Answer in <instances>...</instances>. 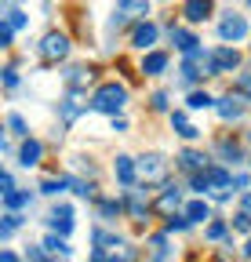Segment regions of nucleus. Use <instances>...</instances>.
<instances>
[{"label": "nucleus", "mask_w": 251, "mask_h": 262, "mask_svg": "<svg viewBox=\"0 0 251 262\" xmlns=\"http://www.w3.org/2000/svg\"><path fill=\"white\" fill-rule=\"evenodd\" d=\"M87 106L102 113V117H124V106H128V84H120V80H102L95 91H91L87 98Z\"/></svg>", "instance_id": "obj_1"}, {"label": "nucleus", "mask_w": 251, "mask_h": 262, "mask_svg": "<svg viewBox=\"0 0 251 262\" xmlns=\"http://www.w3.org/2000/svg\"><path fill=\"white\" fill-rule=\"evenodd\" d=\"M171 160L164 157V153H142L139 157V182L146 186V189H153V186H168L171 179Z\"/></svg>", "instance_id": "obj_2"}, {"label": "nucleus", "mask_w": 251, "mask_h": 262, "mask_svg": "<svg viewBox=\"0 0 251 262\" xmlns=\"http://www.w3.org/2000/svg\"><path fill=\"white\" fill-rule=\"evenodd\" d=\"M70 51H73V40H70V33H62V29H48L44 37L37 40V58L48 62V66L66 62Z\"/></svg>", "instance_id": "obj_3"}, {"label": "nucleus", "mask_w": 251, "mask_h": 262, "mask_svg": "<svg viewBox=\"0 0 251 262\" xmlns=\"http://www.w3.org/2000/svg\"><path fill=\"white\" fill-rule=\"evenodd\" d=\"M215 113H218V120H226V124H233V120H244V117L251 113V98L230 88L226 95H218V102H215Z\"/></svg>", "instance_id": "obj_4"}, {"label": "nucleus", "mask_w": 251, "mask_h": 262, "mask_svg": "<svg viewBox=\"0 0 251 262\" xmlns=\"http://www.w3.org/2000/svg\"><path fill=\"white\" fill-rule=\"evenodd\" d=\"M247 33H251V26H247V15H240V11H226L222 18H218V40L222 44H240V40H247Z\"/></svg>", "instance_id": "obj_5"}, {"label": "nucleus", "mask_w": 251, "mask_h": 262, "mask_svg": "<svg viewBox=\"0 0 251 262\" xmlns=\"http://www.w3.org/2000/svg\"><path fill=\"white\" fill-rule=\"evenodd\" d=\"M186 204H190V201H186L182 186H178V182H168L161 193H156L153 211H156V215H164V219H171V215H178V208H186Z\"/></svg>", "instance_id": "obj_6"}, {"label": "nucleus", "mask_w": 251, "mask_h": 262, "mask_svg": "<svg viewBox=\"0 0 251 262\" xmlns=\"http://www.w3.org/2000/svg\"><path fill=\"white\" fill-rule=\"evenodd\" d=\"M156 40H161V26H156L153 18H139L131 26V48L135 51L149 55V51H156Z\"/></svg>", "instance_id": "obj_7"}, {"label": "nucleus", "mask_w": 251, "mask_h": 262, "mask_svg": "<svg viewBox=\"0 0 251 262\" xmlns=\"http://www.w3.org/2000/svg\"><path fill=\"white\" fill-rule=\"evenodd\" d=\"M215 160L218 164H226V168H240L244 160H251L247 153H244V146H240V139H230V135H218L215 139Z\"/></svg>", "instance_id": "obj_8"}, {"label": "nucleus", "mask_w": 251, "mask_h": 262, "mask_svg": "<svg viewBox=\"0 0 251 262\" xmlns=\"http://www.w3.org/2000/svg\"><path fill=\"white\" fill-rule=\"evenodd\" d=\"M237 66H240V51L237 48H230V44H215L211 48V73L215 77H226V73L237 77Z\"/></svg>", "instance_id": "obj_9"}, {"label": "nucleus", "mask_w": 251, "mask_h": 262, "mask_svg": "<svg viewBox=\"0 0 251 262\" xmlns=\"http://www.w3.org/2000/svg\"><path fill=\"white\" fill-rule=\"evenodd\" d=\"M113 179H117L124 189H135V186H139V157L117 153V157H113Z\"/></svg>", "instance_id": "obj_10"}, {"label": "nucleus", "mask_w": 251, "mask_h": 262, "mask_svg": "<svg viewBox=\"0 0 251 262\" xmlns=\"http://www.w3.org/2000/svg\"><path fill=\"white\" fill-rule=\"evenodd\" d=\"M168 40H171L175 51H182V58H186V55H193V51H200V37H197L193 29H182L175 18L168 22Z\"/></svg>", "instance_id": "obj_11"}, {"label": "nucleus", "mask_w": 251, "mask_h": 262, "mask_svg": "<svg viewBox=\"0 0 251 262\" xmlns=\"http://www.w3.org/2000/svg\"><path fill=\"white\" fill-rule=\"evenodd\" d=\"M95 80V66L91 62H77V66H66V73H62V84H66V91H87V84Z\"/></svg>", "instance_id": "obj_12"}, {"label": "nucleus", "mask_w": 251, "mask_h": 262, "mask_svg": "<svg viewBox=\"0 0 251 262\" xmlns=\"http://www.w3.org/2000/svg\"><path fill=\"white\" fill-rule=\"evenodd\" d=\"M175 164H178V171H186V175H200V171H208L211 164H215V157H208V153H200L193 146H186Z\"/></svg>", "instance_id": "obj_13"}, {"label": "nucleus", "mask_w": 251, "mask_h": 262, "mask_svg": "<svg viewBox=\"0 0 251 262\" xmlns=\"http://www.w3.org/2000/svg\"><path fill=\"white\" fill-rule=\"evenodd\" d=\"M48 226H51V233H58V237H66L70 241V233H73V204H66V201H58L55 208H51V215H48Z\"/></svg>", "instance_id": "obj_14"}, {"label": "nucleus", "mask_w": 251, "mask_h": 262, "mask_svg": "<svg viewBox=\"0 0 251 262\" xmlns=\"http://www.w3.org/2000/svg\"><path fill=\"white\" fill-rule=\"evenodd\" d=\"M168 66H171V55H168L164 48H156V51H149V55L139 58V73H142V77H164Z\"/></svg>", "instance_id": "obj_15"}, {"label": "nucleus", "mask_w": 251, "mask_h": 262, "mask_svg": "<svg viewBox=\"0 0 251 262\" xmlns=\"http://www.w3.org/2000/svg\"><path fill=\"white\" fill-rule=\"evenodd\" d=\"M84 110H91V106L84 102V95H80V91H66V95H62V102H58V117H62V124H77V117H80Z\"/></svg>", "instance_id": "obj_16"}, {"label": "nucleus", "mask_w": 251, "mask_h": 262, "mask_svg": "<svg viewBox=\"0 0 251 262\" xmlns=\"http://www.w3.org/2000/svg\"><path fill=\"white\" fill-rule=\"evenodd\" d=\"M178 11H182V18L190 26H200V22H208L215 15V4H211V0H186Z\"/></svg>", "instance_id": "obj_17"}, {"label": "nucleus", "mask_w": 251, "mask_h": 262, "mask_svg": "<svg viewBox=\"0 0 251 262\" xmlns=\"http://www.w3.org/2000/svg\"><path fill=\"white\" fill-rule=\"evenodd\" d=\"M40 160H44V142L40 139H26L18 146V168H37Z\"/></svg>", "instance_id": "obj_18"}, {"label": "nucleus", "mask_w": 251, "mask_h": 262, "mask_svg": "<svg viewBox=\"0 0 251 262\" xmlns=\"http://www.w3.org/2000/svg\"><path fill=\"white\" fill-rule=\"evenodd\" d=\"M182 215L190 219L193 226H200V222H211V219H215V211H211V204L204 201V196H193V201L182 208Z\"/></svg>", "instance_id": "obj_19"}, {"label": "nucleus", "mask_w": 251, "mask_h": 262, "mask_svg": "<svg viewBox=\"0 0 251 262\" xmlns=\"http://www.w3.org/2000/svg\"><path fill=\"white\" fill-rule=\"evenodd\" d=\"M208 182H211L215 193H218V189H233V171L226 168V164H218V160H215L211 168H208ZM215 193H211V196H215Z\"/></svg>", "instance_id": "obj_20"}, {"label": "nucleus", "mask_w": 251, "mask_h": 262, "mask_svg": "<svg viewBox=\"0 0 251 262\" xmlns=\"http://www.w3.org/2000/svg\"><path fill=\"white\" fill-rule=\"evenodd\" d=\"M215 102H218V98H215L211 91H204V88H193L190 95H186V110H190V113H200V110H215Z\"/></svg>", "instance_id": "obj_21"}, {"label": "nucleus", "mask_w": 251, "mask_h": 262, "mask_svg": "<svg viewBox=\"0 0 251 262\" xmlns=\"http://www.w3.org/2000/svg\"><path fill=\"white\" fill-rule=\"evenodd\" d=\"M95 208H99V219L102 222H117L124 215V201H117V196H99Z\"/></svg>", "instance_id": "obj_22"}, {"label": "nucleus", "mask_w": 251, "mask_h": 262, "mask_svg": "<svg viewBox=\"0 0 251 262\" xmlns=\"http://www.w3.org/2000/svg\"><path fill=\"white\" fill-rule=\"evenodd\" d=\"M70 189H73V193L80 196V201H99V193H95L99 186L91 182L87 175H70Z\"/></svg>", "instance_id": "obj_23"}, {"label": "nucleus", "mask_w": 251, "mask_h": 262, "mask_svg": "<svg viewBox=\"0 0 251 262\" xmlns=\"http://www.w3.org/2000/svg\"><path fill=\"white\" fill-rule=\"evenodd\" d=\"M230 219H222V215H215L208 226H204V241H230Z\"/></svg>", "instance_id": "obj_24"}, {"label": "nucleus", "mask_w": 251, "mask_h": 262, "mask_svg": "<svg viewBox=\"0 0 251 262\" xmlns=\"http://www.w3.org/2000/svg\"><path fill=\"white\" fill-rule=\"evenodd\" d=\"M40 244H44V251H48V255H62V258H70V255H73L70 241H66V237H58V233H48Z\"/></svg>", "instance_id": "obj_25"}, {"label": "nucleus", "mask_w": 251, "mask_h": 262, "mask_svg": "<svg viewBox=\"0 0 251 262\" xmlns=\"http://www.w3.org/2000/svg\"><path fill=\"white\" fill-rule=\"evenodd\" d=\"M33 204V193H26V189H15V193H8L4 196V208H8V215H18L22 208H29Z\"/></svg>", "instance_id": "obj_26"}, {"label": "nucleus", "mask_w": 251, "mask_h": 262, "mask_svg": "<svg viewBox=\"0 0 251 262\" xmlns=\"http://www.w3.org/2000/svg\"><path fill=\"white\" fill-rule=\"evenodd\" d=\"M62 189H70V175H44L40 179V193L44 196H58Z\"/></svg>", "instance_id": "obj_27"}, {"label": "nucleus", "mask_w": 251, "mask_h": 262, "mask_svg": "<svg viewBox=\"0 0 251 262\" xmlns=\"http://www.w3.org/2000/svg\"><path fill=\"white\" fill-rule=\"evenodd\" d=\"M8 131H11L15 139H22V142H26V139H33V135H29V120H26L22 113H15V110L8 113Z\"/></svg>", "instance_id": "obj_28"}, {"label": "nucleus", "mask_w": 251, "mask_h": 262, "mask_svg": "<svg viewBox=\"0 0 251 262\" xmlns=\"http://www.w3.org/2000/svg\"><path fill=\"white\" fill-rule=\"evenodd\" d=\"M4 22H8L11 29H26V26H29V15H26L18 4H8V8H4Z\"/></svg>", "instance_id": "obj_29"}, {"label": "nucleus", "mask_w": 251, "mask_h": 262, "mask_svg": "<svg viewBox=\"0 0 251 262\" xmlns=\"http://www.w3.org/2000/svg\"><path fill=\"white\" fill-rule=\"evenodd\" d=\"M149 113H168V117H171V113H175V110H171V95H168V91H153V95H149Z\"/></svg>", "instance_id": "obj_30"}, {"label": "nucleus", "mask_w": 251, "mask_h": 262, "mask_svg": "<svg viewBox=\"0 0 251 262\" xmlns=\"http://www.w3.org/2000/svg\"><path fill=\"white\" fill-rule=\"evenodd\" d=\"M149 251H153V262H164L168 258V233H153L149 237Z\"/></svg>", "instance_id": "obj_31"}, {"label": "nucleus", "mask_w": 251, "mask_h": 262, "mask_svg": "<svg viewBox=\"0 0 251 262\" xmlns=\"http://www.w3.org/2000/svg\"><path fill=\"white\" fill-rule=\"evenodd\" d=\"M186 229H193V222L186 219L182 211H178V215H171V219H164V233H186Z\"/></svg>", "instance_id": "obj_32"}, {"label": "nucleus", "mask_w": 251, "mask_h": 262, "mask_svg": "<svg viewBox=\"0 0 251 262\" xmlns=\"http://www.w3.org/2000/svg\"><path fill=\"white\" fill-rule=\"evenodd\" d=\"M190 189H193L197 196H204V201H208V196L215 193V189H211V182H208V171H200V175H190Z\"/></svg>", "instance_id": "obj_33"}, {"label": "nucleus", "mask_w": 251, "mask_h": 262, "mask_svg": "<svg viewBox=\"0 0 251 262\" xmlns=\"http://www.w3.org/2000/svg\"><path fill=\"white\" fill-rule=\"evenodd\" d=\"M0 73H4V88H8V91H15V88L22 84V77H18V66H15V62H8Z\"/></svg>", "instance_id": "obj_34"}, {"label": "nucleus", "mask_w": 251, "mask_h": 262, "mask_svg": "<svg viewBox=\"0 0 251 262\" xmlns=\"http://www.w3.org/2000/svg\"><path fill=\"white\" fill-rule=\"evenodd\" d=\"M230 226L237 229V233H247V237H251V215H247V211H237V215H230Z\"/></svg>", "instance_id": "obj_35"}, {"label": "nucleus", "mask_w": 251, "mask_h": 262, "mask_svg": "<svg viewBox=\"0 0 251 262\" xmlns=\"http://www.w3.org/2000/svg\"><path fill=\"white\" fill-rule=\"evenodd\" d=\"M26 262H51V258H48L44 244H29V248H26Z\"/></svg>", "instance_id": "obj_36"}, {"label": "nucleus", "mask_w": 251, "mask_h": 262, "mask_svg": "<svg viewBox=\"0 0 251 262\" xmlns=\"http://www.w3.org/2000/svg\"><path fill=\"white\" fill-rule=\"evenodd\" d=\"M0 48H4V51L15 48V29H11L8 22H0Z\"/></svg>", "instance_id": "obj_37"}, {"label": "nucleus", "mask_w": 251, "mask_h": 262, "mask_svg": "<svg viewBox=\"0 0 251 262\" xmlns=\"http://www.w3.org/2000/svg\"><path fill=\"white\" fill-rule=\"evenodd\" d=\"M233 91H240V95L251 98V73H237L233 77Z\"/></svg>", "instance_id": "obj_38"}, {"label": "nucleus", "mask_w": 251, "mask_h": 262, "mask_svg": "<svg viewBox=\"0 0 251 262\" xmlns=\"http://www.w3.org/2000/svg\"><path fill=\"white\" fill-rule=\"evenodd\" d=\"M175 135H178L182 142H197V139H200V127H197V124H186V127L175 131Z\"/></svg>", "instance_id": "obj_39"}, {"label": "nucleus", "mask_w": 251, "mask_h": 262, "mask_svg": "<svg viewBox=\"0 0 251 262\" xmlns=\"http://www.w3.org/2000/svg\"><path fill=\"white\" fill-rule=\"evenodd\" d=\"M168 120H171V131H178V127H186V124H190V110H175Z\"/></svg>", "instance_id": "obj_40"}, {"label": "nucleus", "mask_w": 251, "mask_h": 262, "mask_svg": "<svg viewBox=\"0 0 251 262\" xmlns=\"http://www.w3.org/2000/svg\"><path fill=\"white\" fill-rule=\"evenodd\" d=\"M15 189H18V186H15V175H11V171H4V175H0V193L8 196V193H15Z\"/></svg>", "instance_id": "obj_41"}, {"label": "nucleus", "mask_w": 251, "mask_h": 262, "mask_svg": "<svg viewBox=\"0 0 251 262\" xmlns=\"http://www.w3.org/2000/svg\"><path fill=\"white\" fill-rule=\"evenodd\" d=\"M109 258H113V255H109L106 248H91V258H87V262H109Z\"/></svg>", "instance_id": "obj_42"}, {"label": "nucleus", "mask_w": 251, "mask_h": 262, "mask_svg": "<svg viewBox=\"0 0 251 262\" xmlns=\"http://www.w3.org/2000/svg\"><path fill=\"white\" fill-rule=\"evenodd\" d=\"M26 255H18L15 248H4V251H0V262H22Z\"/></svg>", "instance_id": "obj_43"}, {"label": "nucleus", "mask_w": 251, "mask_h": 262, "mask_svg": "<svg viewBox=\"0 0 251 262\" xmlns=\"http://www.w3.org/2000/svg\"><path fill=\"white\" fill-rule=\"evenodd\" d=\"M109 127L117 131V135H124V131H128V117H113V120H109Z\"/></svg>", "instance_id": "obj_44"}, {"label": "nucleus", "mask_w": 251, "mask_h": 262, "mask_svg": "<svg viewBox=\"0 0 251 262\" xmlns=\"http://www.w3.org/2000/svg\"><path fill=\"white\" fill-rule=\"evenodd\" d=\"M240 211H247V215H251V189H247V193H240Z\"/></svg>", "instance_id": "obj_45"}, {"label": "nucleus", "mask_w": 251, "mask_h": 262, "mask_svg": "<svg viewBox=\"0 0 251 262\" xmlns=\"http://www.w3.org/2000/svg\"><path fill=\"white\" fill-rule=\"evenodd\" d=\"M230 196H233L230 189H218V193H215V204H226V201H230Z\"/></svg>", "instance_id": "obj_46"}, {"label": "nucleus", "mask_w": 251, "mask_h": 262, "mask_svg": "<svg viewBox=\"0 0 251 262\" xmlns=\"http://www.w3.org/2000/svg\"><path fill=\"white\" fill-rule=\"evenodd\" d=\"M240 255H244V258H251V237H247V244L240 248Z\"/></svg>", "instance_id": "obj_47"}, {"label": "nucleus", "mask_w": 251, "mask_h": 262, "mask_svg": "<svg viewBox=\"0 0 251 262\" xmlns=\"http://www.w3.org/2000/svg\"><path fill=\"white\" fill-rule=\"evenodd\" d=\"M244 142H251V131H247V135H244Z\"/></svg>", "instance_id": "obj_48"}, {"label": "nucleus", "mask_w": 251, "mask_h": 262, "mask_svg": "<svg viewBox=\"0 0 251 262\" xmlns=\"http://www.w3.org/2000/svg\"><path fill=\"white\" fill-rule=\"evenodd\" d=\"M247 8H251V4H247Z\"/></svg>", "instance_id": "obj_49"}, {"label": "nucleus", "mask_w": 251, "mask_h": 262, "mask_svg": "<svg viewBox=\"0 0 251 262\" xmlns=\"http://www.w3.org/2000/svg\"><path fill=\"white\" fill-rule=\"evenodd\" d=\"M247 164H251V160H247Z\"/></svg>", "instance_id": "obj_50"}, {"label": "nucleus", "mask_w": 251, "mask_h": 262, "mask_svg": "<svg viewBox=\"0 0 251 262\" xmlns=\"http://www.w3.org/2000/svg\"><path fill=\"white\" fill-rule=\"evenodd\" d=\"M247 55H251V51H247Z\"/></svg>", "instance_id": "obj_51"}]
</instances>
